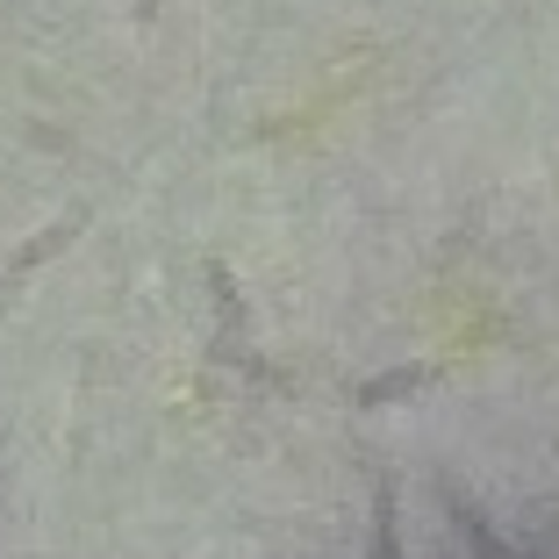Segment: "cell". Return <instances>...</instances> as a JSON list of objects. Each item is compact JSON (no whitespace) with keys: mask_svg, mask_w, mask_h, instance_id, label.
I'll use <instances>...</instances> for the list:
<instances>
[{"mask_svg":"<svg viewBox=\"0 0 559 559\" xmlns=\"http://www.w3.org/2000/svg\"><path fill=\"white\" fill-rule=\"evenodd\" d=\"M438 380H444V366H438V359L388 366V373H373V380H359V388H352V409H395V402L424 395V388H438Z\"/></svg>","mask_w":559,"mask_h":559,"instance_id":"obj_1","label":"cell"},{"mask_svg":"<svg viewBox=\"0 0 559 559\" xmlns=\"http://www.w3.org/2000/svg\"><path fill=\"white\" fill-rule=\"evenodd\" d=\"M438 502H444V516H452V531H460V538H466V552H474V559H524V552H516V545H502V531H495L488 516H480L474 502H466V495L452 488V480H444V488H438Z\"/></svg>","mask_w":559,"mask_h":559,"instance_id":"obj_2","label":"cell"},{"mask_svg":"<svg viewBox=\"0 0 559 559\" xmlns=\"http://www.w3.org/2000/svg\"><path fill=\"white\" fill-rule=\"evenodd\" d=\"M86 223H94V209H72V215H58V223H50V230H36L29 245H22L15 259H8V280H29L36 265H44V259H58V251H66L72 237L86 230Z\"/></svg>","mask_w":559,"mask_h":559,"instance_id":"obj_3","label":"cell"},{"mask_svg":"<svg viewBox=\"0 0 559 559\" xmlns=\"http://www.w3.org/2000/svg\"><path fill=\"white\" fill-rule=\"evenodd\" d=\"M366 559H402V495L388 466L373 474V545H366Z\"/></svg>","mask_w":559,"mask_h":559,"instance_id":"obj_4","label":"cell"},{"mask_svg":"<svg viewBox=\"0 0 559 559\" xmlns=\"http://www.w3.org/2000/svg\"><path fill=\"white\" fill-rule=\"evenodd\" d=\"M201 280H209L215 316H223V345H215V352H230V337H245V295H237V280H230V265H223V259L201 265Z\"/></svg>","mask_w":559,"mask_h":559,"instance_id":"obj_5","label":"cell"},{"mask_svg":"<svg viewBox=\"0 0 559 559\" xmlns=\"http://www.w3.org/2000/svg\"><path fill=\"white\" fill-rule=\"evenodd\" d=\"M130 8H136V22H144V29L158 22V0H130Z\"/></svg>","mask_w":559,"mask_h":559,"instance_id":"obj_6","label":"cell"}]
</instances>
